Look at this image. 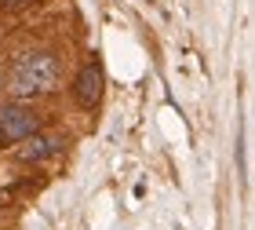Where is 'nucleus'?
<instances>
[{
    "label": "nucleus",
    "mask_w": 255,
    "mask_h": 230,
    "mask_svg": "<svg viewBox=\"0 0 255 230\" xmlns=\"http://www.w3.org/2000/svg\"><path fill=\"white\" fill-rule=\"evenodd\" d=\"M4 7H22V4H29V0H0Z\"/></svg>",
    "instance_id": "39448f33"
},
{
    "label": "nucleus",
    "mask_w": 255,
    "mask_h": 230,
    "mask_svg": "<svg viewBox=\"0 0 255 230\" xmlns=\"http://www.w3.org/2000/svg\"><path fill=\"white\" fill-rule=\"evenodd\" d=\"M102 91H106V77H102L99 62H88L84 70L73 77V102L80 110H95L102 102Z\"/></svg>",
    "instance_id": "7ed1b4c3"
},
{
    "label": "nucleus",
    "mask_w": 255,
    "mask_h": 230,
    "mask_svg": "<svg viewBox=\"0 0 255 230\" xmlns=\"http://www.w3.org/2000/svg\"><path fill=\"white\" fill-rule=\"evenodd\" d=\"M37 128H40V117L29 106H18V102L0 106V146L26 143L29 135H37Z\"/></svg>",
    "instance_id": "f03ea898"
},
{
    "label": "nucleus",
    "mask_w": 255,
    "mask_h": 230,
    "mask_svg": "<svg viewBox=\"0 0 255 230\" xmlns=\"http://www.w3.org/2000/svg\"><path fill=\"white\" fill-rule=\"evenodd\" d=\"M62 150V135H55V132H37V135H29L26 143L18 146V161L22 165H37V161H48Z\"/></svg>",
    "instance_id": "20e7f679"
},
{
    "label": "nucleus",
    "mask_w": 255,
    "mask_h": 230,
    "mask_svg": "<svg viewBox=\"0 0 255 230\" xmlns=\"http://www.w3.org/2000/svg\"><path fill=\"white\" fill-rule=\"evenodd\" d=\"M59 73H62V62L51 51H29L11 62L4 88L11 99H37V95H48L59 84Z\"/></svg>",
    "instance_id": "f257e3e1"
}]
</instances>
